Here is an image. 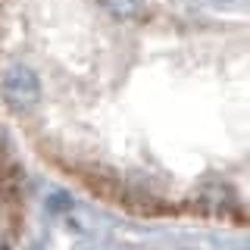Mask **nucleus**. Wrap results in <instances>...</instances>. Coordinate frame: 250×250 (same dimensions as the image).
I'll use <instances>...</instances> for the list:
<instances>
[{
  "mask_svg": "<svg viewBox=\"0 0 250 250\" xmlns=\"http://www.w3.org/2000/svg\"><path fill=\"white\" fill-rule=\"evenodd\" d=\"M0 109L109 209L250 229V10L0 0Z\"/></svg>",
  "mask_w": 250,
  "mask_h": 250,
  "instance_id": "obj_1",
  "label": "nucleus"
}]
</instances>
